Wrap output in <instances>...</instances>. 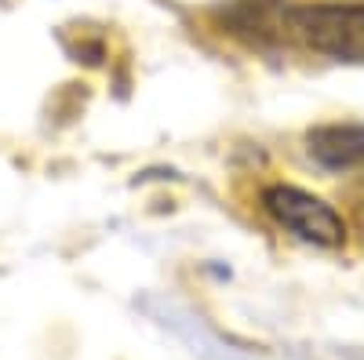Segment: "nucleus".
<instances>
[{
	"label": "nucleus",
	"instance_id": "obj_1",
	"mask_svg": "<svg viewBox=\"0 0 364 360\" xmlns=\"http://www.w3.org/2000/svg\"><path fill=\"white\" fill-rule=\"evenodd\" d=\"M281 29L306 51L336 62H364V4L310 0L281 11Z\"/></svg>",
	"mask_w": 364,
	"mask_h": 360
},
{
	"label": "nucleus",
	"instance_id": "obj_2",
	"mask_svg": "<svg viewBox=\"0 0 364 360\" xmlns=\"http://www.w3.org/2000/svg\"><path fill=\"white\" fill-rule=\"evenodd\" d=\"M262 212L284 233L302 240V244H314V248H343L346 244L343 215L328 200L299 190V186H288V182L266 186L262 190Z\"/></svg>",
	"mask_w": 364,
	"mask_h": 360
},
{
	"label": "nucleus",
	"instance_id": "obj_3",
	"mask_svg": "<svg viewBox=\"0 0 364 360\" xmlns=\"http://www.w3.org/2000/svg\"><path fill=\"white\" fill-rule=\"evenodd\" d=\"M306 153L328 171H364V124H321L306 135Z\"/></svg>",
	"mask_w": 364,
	"mask_h": 360
}]
</instances>
